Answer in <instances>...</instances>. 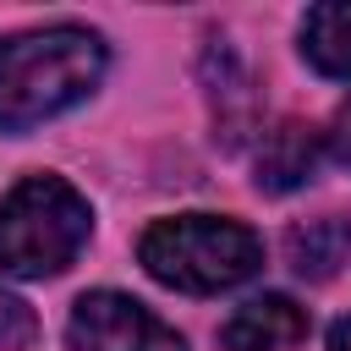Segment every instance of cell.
<instances>
[{
	"label": "cell",
	"instance_id": "6da1fadb",
	"mask_svg": "<svg viewBox=\"0 0 351 351\" xmlns=\"http://www.w3.org/2000/svg\"><path fill=\"white\" fill-rule=\"evenodd\" d=\"M110 49L93 27L49 22L0 38V132H33L104 82Z\"/></svg>",
	"mask_w": 351,
	"mask_h": 351
},
{
	"label": "cell",
	"instance_id": "7a4b0ae2",
	"mask_svg": "<svg viewBox=\"0 0 351 351\" xmlns=\"http://www.w3.org/2000/svg\"><path fill=\"white\" fill-rule=\"evenodd\" d=\"M137 263L186 296H219L263 269V241L230 214H170L137 236Z\"/></svg>",
	"mask_w": 351,
	"mask_h": 351
},
{
	"label": "cell",
	"instance_id": "3957f363",
	"mask_svg": "<svg viewBox=\"0 0 351 351\" xmlns=\"http://www.w3.org/2000/svg\"><path fill=\"white\" fill-rule=\"evenodd\" d=\"M93 236V203L55 170L22 176L0 197V274L55 280Z\"/></svg>",
	"mask_w": 351,
	"mask_h": 351
},
{
	"label": "cell",
	"instance_id": "277c9868",
	"mask_svg": "<svg viewBox=\"0 0 351 351\" xmlns=\"http://www.w3.org/2000/svg\"><path fill=\"white\" fill-rule=\"evenodd\" d=\"M71 351H186L181 329H170L154 307H143L126 291H88L71 302L66 318Z\"/></svg>",
	"mask_w": 351,
	"mask_h": 351
},
{
	"label": "cell",
	"instance_id": "5b68a950",
	"mask_svg": "<svg viewBox=\"0 0 351 351\" xmlns=\"http://www.w3.org/2000/svg\"><path fill=\"white\" fill-rule=\"evenodd\" d=\"M302 340H307V307H296L280 291H263V296L241 302L219 324L225 351H296Z\"/></svg>",
	"mask_w": 351,
	"mask_h": 351
},
{
	"label": "cell",
	"instance_id": "8992f818",
	"mask_svg": "<svg viewBox=\"0 0 351 351\" xmlns=\"http://www.w3.org/2000/svg\"><path fill=\"white\" fill-rule=\"evenodd\" d=\"M318 165V132L302 121H280L274 132H263L258 148V192H296L302 181H313Z\"/></svg>",
	"mask_w": 351,
	"mask_h": 351
},
{
	"label": "cell",
	"instance_id": "52a82bcc",
	"mask_svg": "<svg viewBox=\"0 0 351 351\" xmlns=\"http://www.w3.org/2000/svg\"><path fill=\"white\" fill-rule=\"evenodd\" d=\"M302 60L318 77H351V0L307 5L302 16Z\"/></svg>",
	"mask_w": 351,
	"mask_h": 351
},
{
	"label": "cell",
	"instance_id": "ba28073f",
	"mask_svg": "<svg viewBox=\"0 0 351 351\" xmlns=\"http://www.w3.org/2000/svg\"><path fill=\"white\" fill-rule=\"evenodd\" d=\"M291 263H296V274H313V280H324L335 263H340V252H346V230L335 225V219H313V225H302V230H291Z\"/></svg>",
	"mask_w": 351,
	"mask_h": 351
},
{
	"label": "cell",
	"instance_id": "9c48e42d",
	"mask_svg": "<svg viewBox=\"0 0 351 351\" xmlns=\"http://www.w3.org/2000/svg\"><path fill=\"white\" fill-rule=\"evenodd\" d=\"M33 335H38L33 307H27L16 291L0 285V351H22V346H33Z\"/></svg>",
	"mask_w": 351,
	"mask_h": 351
},
{
	"label": "cell",
	"instance_id": "30bf717a",
	"mask_svg": "<svg viewBox=\"0 0 351 351\" xmlns=\"http://www.w3.org/2000/svg\"><path fill=\"white\" fill-rule=\"evenodd\" d=\"M324 148H329V159H335L340 170H351V99L335 110V121H329V132H324Z\"/></svg>",
	"mask_w": 351,
	"mask_h": 351
},
{
	"label": "cell",
	"instance_id": "8fae6325",
	"mask_svg": "<svg viewBox=\"0 0 351 351\" xmlns=\"http://www.w3.org/2000/svg\"><path fill=\"white\" fill-rule=\"evenodd\" d=\"M324 351H351V313H346V318L329 329V346H324Z\"/></svg>",
	"mask_w": 351,
	"mask_h": 351
}]
</instances>
